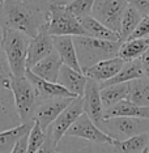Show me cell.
Returning <instances> with one entry per match:
<instances>
[{
	"label": "cell",
	"instance_id": "1",
	"mask_svg": "<svg viewBox=\"0 0 149 153\" xmlns=\"http://www.w3.org/2000/svg\"><path fill=\"white\" fill-rule=\"evenodd\" d=\"M48 9L25 0H5L0 4V25L3 30L13 29L30 38L47 24Z\"/></svg>",
	"mask_w": 149,
	"mask_h": 153
},
{
	"label": "cell",
	"instance_id": "2",
	"mask_svg": "<svg viewBox=\"0 0 149 153\" xmlns=\"http://www.w3.org/2000/svg\"><path fill=\"white\" fill-rule=\"evenodd\" d=\"M73 43L77 53L79 63L84 72L85 69L90 68L92 65L99 62L118 56L122 42L98 39L88 36H76L73 37Z\"/></svg>",
	"mask_w": 149,
	"mask_h": 153
},
{
	"label": "cell",
	"instance_id": "3",
	"mask_svg": "<svg viewBox=\"0 0 149 153\" xmlns=\"http://www.w3.org/2000/svg\"><path fill=\"white\" fill-rule=\"evenodd\" d=\"M30 37L13 29L3 30L1 47L5 53L9 68L13 76H25L26 58Z\"/></svg>",
	"mask_w": 149,
	"mask_h": 153
},
{
	"label": "cell",
	"instance_id": "4",
	"mask_svg": "<svg viewBox=\"0 0 149 153\" xmlns=\"http://www.w3.org/2000/svg\"><path fill=\"white\" fill-rule=\"evenodd\" d=\"M9 88L13 93L16 109L22 123L33 120L36 109L41 102L34 85L26 76H12Z\"/></svg>",
	"mask_w": 149,
	"mask_h": 153
},
{
	"label": "cell",
	"instance_id": "5",
	"mask_svg": "<svg viewBox=\"0 0 149 153\" xmlns=\"http://www.w3.org/2000/svg\"><path fill=\"white\" fill-rule=\"evenodd\" d=\"M47 32L50 36H86L80 20L68 11L67 4L51 3L47 7Z\"/></svg>",
	"mask_w": 149,
	"mask_h": 153
},
{
	"label": "cell",
	"instance_id": "6",
	"mask_svg": "<svg viewBox=\"0 0 149 153\" xmlns=\"http://www.w3.org/2000/svg\"><path fill=\"white\" fill-rule=\"evenodd\" d=\"M98 127L113 140H126L148 132L149 119L137 117H114L103 119Z\"/></svg>",
	"mask_w": 149,
	"mask_h": 153
},
{
	"label": "cell",
	"instance_id": "7",
	"mask_svg": "<svg viewBox=\"0 0 149 153\" xmlns=\"http://www.w3.org/2000/svg\"><path fill=\"white\" fill-rule=\"evenodd\" d=\"M127 0H96L90 15L110 30L119 34Z\"/></svg>",
	"mask_w": 149,
	"mask_h": 153
},
{
	"label": "cell",
	"instance_id": "8",
	"mask_svg": "<svg viewBox=\"0 0 149 153\" xmlns=\"http://www.w3.org/2000/svg\"><path fill=\"white\" fill-rule=\"evenodd\" d=\"M65 135L71 137L82 139L86 141L97 143V144H113L114 143L113 139L109 135H106L85 113H82L76 119Z\"/></svg>",
	"mask_w": 149,
	"mask_h": 153
},
{
	"label": "cell",
	"instance_id": "9",
	"mask_svg": "<svg viewBox=\"0 0 149 153\" xmlns=\"http://www.w3.org/2000/svg\"><path fill=\"white\" fill-rule=\"evenodd\" d=\"M73 100V97H56V98L42 100L36 109L33 120H36L39 127L44 132H47L55 119Z\"/></svg>",
	"mask_w": 149,
	"mask_h": 153
},
{
	"label": "cell",
	"instance_id": "10",
	"mask_svg": "<svg viewBox=\"0 0 149 153\" xmlns=\"http://www.w3.org/2000/svg\"><path fill=\"white\" fill-rule=\"evenodd\" d=\"M84 113V102H82V97H76L69 105L60 113L55 122L51 124V127L48 128V132L51 134L54 141L58 143L62 140L67 131L69 130V127L76 122L79 117Z\"/></svg>",
	"mask_w": 149,
	"mask_h": 153
},
{
	"label": "cell",
	"instance_id": "11",
	"mask_svg": "<svg viewBox=\"0 0 149 153\" xmlns=\"http://www.w3.org/2000/svg\"><path fill=\"white\" fill-rule=\"evenodd\" d=\"M55 50L53 36L47 32V26L44 25L38 32L36 37L30 38L29 47H27V58H26V68H33L39 60L46 58Z\"/></svg>",
	"mask_w": 149,
	"mask_h": 153
},
{
	"label": "cell",
	"instance_id": "12",
	"mask_svg": "<svg viewBox=\"0 0 149 153\" xmlns=\"http://www.w3.org/2000/svg\"><path fill=\"white\" fill-rule=\"evenodd\" d=\"M22 124L16 109L13 93L9 86L0 84V131L17 127Z\"/></svg>",
	"mask_w": 149,
	"mask_h": 153
},
{
	"label": "cell",
	"instance_id": "13",
	"mask_svg": "<svg viewBox=\"0 0 149 153\" xmlns=\"http://www.w3.org/2000/svg\"><path fill=\"white\" fill-rule=\"evenodd\" d=\"M54 153H114V151L111 144H97L65 135L58 143Z\"/></svg>",
	"mask_w": 149,
	"mask_h": 153
},
{
	"label": "cell",
	"instance_id": "14",
	"mask_svg": "<svg viewBox=\"0 0 149 153\" xmlns=\"http://www.w3.org/2000/svg\"><path fill=\"white\" fill-rule=\"evenodd\" d=\"M82 102H84V113L98 126L103 120V111H105L101 100V88L98 82L89 77L82 96Z\"/></svg>",
	"mask_w": 149,
	"mask_h": 153
},
{
	"label": "cell",
	"instance_id": "15",
	"mask_svg": "<svg viewBox=\"0 0 149 153\" xmlns=\"http://www.w3.org/2000/svg\"><path fill=\"white\" fill-rule=\"evenodd\" d=\"M25 76L34 85V88H36L41 101L48 100V98H56V97H73V98H76L75 94H72L69 90H67L63 85L59 84V82H53V81H48V80L38 77L30 69H26Z\"/></svg>",
	"mask_w": 149,
	"mask_h": 153
},
{
	"label": "cell",
	"instance_id": "16",
	"mask_svg": "<svg viewBox=\"0 0 149 153\" xmlns=\"http://www.w3.org/2000/svg\"><path fill=\"white\" fill-rule=\"evenodd\" d=\"M124 64V60L120 56H115L111 59H106L94 65H92L90 68L85 69L84 74L88 76L89 79L94 80L98 84L107 81V80L113 79L118 72L122 69Z\"/></svg>",
	"mask_w": 149,
	"mask_h": 153
},
{
	"label": "cell",
	"instance_id": "17",
	"mask_svg": "<svg viewBox=\"0 0 149 153\" xmlns=\"http://www.w3.org/2000/svg\"><path fill=\"white\" fill-rule=\"evenodd\" d=\"M58 82L76 97H82L86 82H88V76L84 72L76 71V69L63 64L60 68V72H59Z\"/></svg>",
	"mask_w": 149,
	"mask_h": 153
},
{
	"label": "cell",
	"instance_id": "18",
	"mask_svg": "<svg viewBox=\"0 0 149 153\" xmlns=\"http://www.w3.org/2000/svg\"><path fill=\"white\" fill-rule=\"evenodd\" d=\"M54 47L59 54L60 59L63 60V64L76 69V71L82 72L77 59V53L73 43V37L72 36H53Z\"/></svg>",
	"mask_w": 149,
	"mask_h": 153
},
{
	"label": "cell",
	"instance_id": "19",
	"mask_svg": "<svg viewBox=\"0 0 149 153\" xmlns=\"http://www.w3.org/2000/svg\"><path fill=\"white\" fill-rule=\"evenodd\" d=\"M62 65H63V60L60 59L56 50H54L46 58H43L42 60L38 62L33 68H30V71L41 79L48 80V81H53V82H58L59 72H60Z\"/></svg>",
	"mask_w": 149,
	"mask_h": 153
},
{
	"label": "cell",
	"instance_id": "20",
	"mask_svg": "<svg viewBox=\"0 0 149 153\" xmlns=\"http://www.w3.org/2000/svg\"><path fill=\"white\" fill-rule=\"evenodd\" d=\"M114 117H137L149 119V106H140L130 100H123L103 111V119Z\"/></svg>",
	"mask_w": 149,
	"mask_h": 153
},
{
	"label": "cell",
	"instance_id": "21",
	"mask_svg": "<svg viewBox=\"0 0 149 153\" xmlns=\"http://www.w3.org/2000/svg\"><path fill=\"white\" fill-rule=\"evenodd\" d=\"M81 22L82 27L85 30V34L88 37L98 38V39H106V41H115V42H120L119 34L110 30L109 27H106L103 24H101L98 20H96L92 15L85 16L79 19Z\"/></svg>",
	"mask_w": 149,
	"mask_h": 153
},
{
	"label": "cell",
	"instance_id": "22",
	"mask_svg": "<svg viewBox=\"0 0 149 153\" xmlns=\"http://www.w3.org/2000/svg\"><path fill=\"white\" fill-rule=\"evenodd\" d=\"M34 124V120L22 123L17 127L9 128L5 131H0V153H11L16 143L22 136H25L30 132Z\"/></svg>",
	"mask_w": 149,
	"mask_h": 153
},
{
	"label": "cell",
	"instance_id": "23",
	"mask_svg": "<svg viewBox=\"0 0 149 153\" xmlns=\"http://www.w3.org/2000/svg\"><path fill=\"white\" fill-rule=\"evenodd\" d=\"M141 76H144L143 67H141V59L124 62L122 69L113 79L99 84V88H103V86H107V85H114V84H122V82H130L132 80L141 77Z\"/></svg>",
	"mask_w": 149,
	"mask_h": 153
},
{
	"label": "cell",
	"instance_id": "24",
	"mask_svg": "<svg viewBox=\"0 0 149 153\" xmlns=\"http://www.w3.org/2000/svg\"><path fill=\"white\" fill-rule=\"evenodd\" d=\"M149 144V134L136 135L126 140H114L111 144L114 153H143L148 149Z\"/></svg>",
	"mask_w": 149,
	"mask_h": 153
},
{
	"label": "cell",
	"instance_id": "25",
	"mask_svg": "<svg viewBox=\"0 0 149 153\" xmlns=\"http://www.w3.org/2000/svg\"><path fill=\"white\" fill-rule=\"evenodd\" d=\"M149 50V38H135L127 39L120 43L118 56H120L124 62L140 59L145 51Z\"/></svg>",
	"mask_w": 149,
	"mask_h": 153
},
{
	"label": "cell",
	"instance_id": "26",
	"mask_svg": "<svg viewBox=\"0 0 149 153\" xmlns=\"http://www.w3.org/2000/svg\"><path fill=\"white\" fill-rule=\"evenodd\" d=\"M128 82H122V84H114V85H107L101 88V100L103 109H109L120 101L128 98Z\"/></svg>",
	"mask_w": 149,
	"mask_h": 153
},
{
	"label": "cell",
	"instance_id": "27",
	"mask_svg": "<svg viewBox=\"0 0 149 153\" xmlns=\"http://www.w3.org/2000/svg\"><path fill=\"white\" fill-rule=\"evenodd\" d=\"M128 98L140 106H149V79L141 76L128 82Z\"/></svg>",
	"mask_w": 149,
	"mask_h": 153
},
{
	"label": "cell",
	"instance_id": "28",
	"mask_svg": "<svg viewBox=\"0 0 149 153\" xmlns=\"http://www.w3.org/2000/svg\"><path fill=\"white\" fill-rule=\"evenodd\" d=\"M143 16H144L143 13L139 12L135 7L130 4L127 5L126 11L123 13L122 25H120V33H119L120 42H124V41L128 39V37L133 33V30L136 29V26L139 25V22H140Z\"/></svg>",
	"mask_w": 149,
	"mask_h": 153
},
{
	"label": "cell",
	"instance_id": "29",
	"mask_svg": "<svg viewBox=\"0 0 149 153\" xmlns=\"http://www.w3.org/2000/svg\"><path fill=\"white\" fill-rule=\"evenodd\" d=\"M46 136H47V132H44L42 128L39 127V124L34 120V124L29 132L26 153H37L38 149L43 145L44 140H46Z\"/></svg>",
	"mask_w": 149,
	"mask_h": 153
},
{
	"label": "cell",
	"instance_id": "30",
	"mask_svg": "<svg viewBox=\"0 0 149 153\" xmlns=\"http://www.w3.org/2000/svg\"><path fill=\"white\" fill-rule=\"evenodd\" d=\"M94 1L96 0H72L67 4V8L72 15H75L77 19H81L92 13Z\"/></svg>",
	"mask_w": 149,
	"mask_h": 153
},
{
	"label": "cell",
	"instance_id": "31",
	"mask_svg": "<svg viewBox=\"0 0 149 153\" xmlns=\"http://www.w3.org/2000/svg\"><path fill=\"white\" fill-rule=\"evenodd\" d=\"M12 76L13 75H12L11 68H9L5 53H4V50H3L1 45H0V84L4 86H9Z\"/></svg>",
	"mask_w": 149,
	"mask_h": 153
},
{
	"label": "cell",
	"instance_id": "32",
	"mask_svg": "<svg viewBox=\"0 0 149 153\" xmlns=\"http://www.w3.org/2000/svg\"><path fill=\"white\" fill-rule=\"evenodd\" d=\"M149 37V15H144L141 17L140 22L133 30V33L128 37V39H135V38H148Z\"/></svg>",
	"mask_w": 149,
	"mask_h": 153
},
{
	"label": "cell",
	"instance_id": "33",
	"mask_svg": "<svg viewBox=\"0 0 149 153\" xmlns=\"http://www.w3.org/2000/svg\"><path fill=\"white\" fill-rule=\"evenodd\" d=\"M56 143L54 141L53 136H51V134L47 131V136H46V140H44L43 145L39 149H38L37 153H54L55 148H56Z\"/></svg>",
	"mask_w": 149,
	"mask_h": 153
},
{
	"label": "cell",
	"instance_id": "34",
	"mask_svg": "<svg viewBox=\"0 0 149 153\" xmlns=\"http://www.w3.org/2000/svg\"><path fill=\"white\" fill-rule=\"evenodd\" d=\"M127 3L130 5L135 7L140 13L143 15H148L149 11V0H127Z\"/></svg>",
	"mask_w": 149,
	"mask_h": 153
},
{
	"label": "cell",
	"instance_id": "35",
	"mask_svg": "<svg viewBox=\"0 0 149 153\" xmlns=\"http://www.w3.org/2000/svg\"><path fill=\"white\" fill-rule=\"evenodd\" d=\"M27 139H29V134L25 135L16 143V145L13 147L11 153H26L27 151Z\"/></svg>",
	"mask_w": 149,
	"mask_h": 153
},
{
	"label": "cell",
	"instance_id": "36",
	"mask_svg": "<svg viewBox=\"0 0 149 153\" xmlns=\"http://www.w3.org/2000/svg\"><path fill=\"white\" fill-rule=\"evenodd\" d=\"M25 1H30V3H34L37 5H41V7H47L51 4V3H62V4H68L71 3L72 0H25Z\"/></svg>",
	"mask_w": 149,
	"mask_h": 153
},
{
	"label": "cell",
	"instance_id": "37",
	"mask_svg": "<svg viewBox=\"0 0 149 153\" xmlns=\"http://www.w3.org/2000/svg\"><path fill=\"white\" fill-rule=\"evenodd\" d=\"M141 59V67H143V75L147 79H149V50L143 54Z\"/></svg>",
	"mask_w": 149,
	"mask_h": 153
},
{
	"label": "cell",
	"instance_id": "38",
	"mask_svg": "<svg viewBox=\"0 0 149 153\" xmlns=\"http://www.w3.org/2000/svg\"><path fill=\"white\" fill-rule=\"evenodd\" d=\"M1 41H3V27L0 25V45H1Z\"/></svg>",
	"mask_w": 149,
	"mask_h": 153
},
{
	"label": "cell",
	"instance_id": "39",
	"mask_svg": "<svg viewBox=\"0 0 149 153\" xmlns=\"http://www.w3.org/2000/svg\"><path fill=\"white\" fill-rule=\"evenodd\" d=\"M5 1V0H0V4H1V3H4Z\"/></svg>",
	"mask_w": 149,
	"mask_h": 153
},
{
	"label": "cell",
	"instance_id": "40",
	"mask_svg": "<svg viewBox=\"0 0 149 153\" xmlns=\"http://www.w3.org/2000/svg\"><path fill=\"white\" fill-rule=\"evenodd\" d=\"M143 153H149V152H148V149H147V151H144Z\"/></svg>",
	"mask_w": 149,
	"mask_h": 153
},
{
	"label": "cell",
	"instance_id": "41",
	"mask_svg": "<svg viewBox=\"0 0 149 153\" xmlns=\"http://www.w3.org/2000/svg\"><path fill=\"white\" fill-rule=\"evenodd\" d=\"M148 134H149V131H148ZM148 152H149V144H148Z\"/></svg>",
	"mask_w": 149,
	"mask_h": 153
},
{
	"label": "cell",
	"instance_id": "42",
	"mask_svg": "<svg viewBox=\"0 0 149 153\" xmlns=\"http://www.w3.org/2000/svg\"><path fill=\"white\" fill-rule=\"evenodd\" d=\"M148 15H149V11H148Z\"/></svg>",
	"mask_w": 149,
	"mask_h": 153
},
{
	"label": "cell",
	"instance_id": "43",
	"mask_svg": "<svg viewBox=\"0 0 149 153\" xmlns=\"http://www.w3.org/2000/svg\"><path fill=\"white\" fill-rule=\"evenodd\" d=\"M148 38H149V37H148Z\"/></svg>",
	"mask_w": 149,
	"mask_h": 153
}]
</instances>
